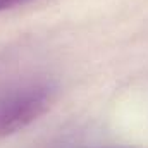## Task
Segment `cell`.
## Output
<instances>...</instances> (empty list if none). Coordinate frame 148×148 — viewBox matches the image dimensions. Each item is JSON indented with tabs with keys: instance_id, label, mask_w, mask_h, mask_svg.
Listing matches in <instances>:
<instances>
[{
	"instance_id": "obj_2",
	"label": "cell",
	"mask_w": 148,
	"mask_h": 148,
	"mask_svg": "<svg viewBox=\"0 0 148 148\" xmlns=\"http://www.w3.org/2000/svg\"><path fill=\"white\" fill-rule=\"evenodd\" d=\"M31 0H0V12L2 10H9V9H14L17 5H24Z\"/></svg>"
},
{
	"instance_id": "obj_1",
	"label": "cell",
	"mask_w": 148,
	"mask_h": 148,
	"mask_svg": "<svg viewBox=\"0 0 148 148\" xmlns=\"http://www.w3.org/2000/svg\"><path fill=\"white\" fill-rule=\"evenodd\" d=\"M57 86L50 79H28L0 91V140L28 127L53 105Z\"/></svg>"
}]
</instances>
